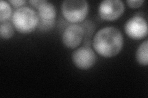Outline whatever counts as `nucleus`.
Listing matches in <instances>:
<instances>
[{
	"instance_id": "2",
	"label": "nucleus",
	"mask_w": 148,
	"mask_h": 98,
	"mask_svg": "<svg viewBox=\"0 0 148 98\" xmlns=\"http://www.w3.org/2000/svg\"><path fill=\"white\" fill-rule=\"evenodd\" d=\"M12 22L17 31L21 33H29L38 26L39 17L34 9L22 6L13 12Z\"/></svg>"
},
{
	"instance_id": "8",
	"label": "nucleus",
	"mask_w": 148,
	"mask_h": 98,
	"mask_svg": "<svg viewBox=\"0 0 148 98\" xmlns=\"http://www.w3.org/2000/svg\"><path fill=\"white\" fill-rule=\"evenodd\" d=\"M36 12L39 17V21H55L56 10L53 4L47 1L37 8Z\"/></svg>"
},
{
	"instance_id": "13",
	"label": "nucleus",
	"mask_w": 148,
	"mask_h": 98,
	"mask_svg": "<svg viewBox=\"0 0 148 98\" xmlns=\"http://www.w3.org/2000/svg\"><path fill=\"white\" fill-rule=\"evenodd\" d=\"M144 1V0H127V3L130 7L135 8L141 6Z\"/></svg>"
},
{
	"instance_id": "6",
	"label": "nucleus",
	"mask_w": 148,
	"mask_h": 98,
	"mask_svg": "<svg viewBox=\"0 0 148 98\" xmlns=\"http://www.w3.org/2000/svg\"><path fill=\"white\" fill-rule=\"evenodd\" d=\"M125 30L127 34L131 38L140 39L147 34V22L142 17L135 16L126 22Z\"/></svg>"
},
{
	"instance_id": "14",
	"label": "nucleus",
	"mask_w": 148,
	"mask_h": 98,
	"mask_svg": "<svg viewBox=\"0 0 148 98\" xmlns=\"http://www.w3.org/2000/svg\"><path fill=\"white\" fill-rule=\"evenodd\" d=\"M8 3H11L14 7L19 8L21 6L24 5L26 3V1H24V0H9Z\"/></svg>"
},
{
	"instance_id": "9",
	"label": "nucleus",
	"mask_w": 148,
	"mask_h": 98,
	"mask_svg": "<svg viewBox=\"0 0 148 98\" xmlns=\"http://www.w3.org/2000/svg\"><path fill=\"white\" fill-rule=\"evenodd\" d=\"M147 41H145L139 46L136 53V59L139 64L143 66H147L148 63L147 56Z\"/></svg>"
},
{
	"instance_id": "11",
	"label": "nucleus",
	"mask_w": 148,
	"mask_h": 98,
	"mask_svg": "<svg viewBox=\"0 0 148 98\" xmlns=\"http://www.w3.org/2000/svg\"><path fill=\"white\" fill-rule=\"evenodd\" d=\"M12 9L7 1H0V22L7 21L11 16Z\"/></svg>"
},
{
	"instance_id": "10",
	"label": "nucleus",
	"mask_w": 148,
	"mask_h": 98,
	"mask_svg": "<svg viewBox=\"0 0 148 98\" xmlns=\"http://www.w3.org/2000/svg\"><path fill=\"white\" fill-rule=\"evenodd\" d=\"M14 34V28L11 23L8 21L1 22L0 25V36L2 38L9 39Z\"/></svg>"
},
{
	"instance_id": "5",
	"label": "nucleus",
	"mask_w": 148,
	"mask_h": 98,
	"mask_svg": "<svg viewBox=\"0 0 148 98\" xmlns=\"http://www.w3.org/2000/svg\"><path fill=\"white\" fill-rule=\"evenodd\" d=\"M97 57L94 51L90 47H82L73 51L72 59L73 64L81 69H88L95 64Z\"/></svg>"
},
{
	"instance_id": "1",
	"label": "nucleus",
	"mask_w": 148,
	"mask_h": 98,
	"mask_svg": "<svg viewBox=\"0 0 148 98\" xmlns=\"http://www.w3.org/2000/svg\"><path fill=\"white\" fill-rule=\"evenodd\" d=\"M123 43L122 34L113 26L104 27L96 32L92 40L96 52L104 57H112L121 50Z\"/></svg>"
},
{
	"instance_id": "15",
	"label": "nucleus",
	"mask_w": 148,
	"mask_h": 98,
	"mask_svg": "<svg viewBox=\"0 0 148 98\" xmlns=\"http://www.w3.org/2000/svg\"><path fill=\"white\" fill-rule=\"evenodd\" d=\"M45 0H31L29 1V3L31 4L32 6L36 7V9L38 8L40 6H41L44 2Z\"/></svg>"
},
{
	"instance_id": "7",
	"label": "nucleus",
	"mask_w": 148,
	"mask_h": 98,
	"mask_svg": "<svg viewBox=\"0 0 148 98\" xmlns=\"http://www.w3.org/2000/svg\"><path fill=\"white\" fill-rule=\"evenodd\" d=\"M84 36V29L77 24L69 25L62 33L64 44L68 48L74 49L79 45Z\"/></svg>"
},
{
	"instance_id": "3",
	"label": "nucleus",
	"mask_w": 148,
	"mask_h": 98,
	"mask_svg": "<svg viewBox=\"0 0 148 98\" xmlns=\"http://www.w3.org/2000/svg\"><path fill=\"white\" fill-rule=\"evenodd\" d=\"M63 16L72 23L82 22L88 12V4L85 0H66L62 2Z\"/></svg>"
},
{
	"instance_id": "12",
	"label": "nucleus",
	"mask_w": 148,
	"mask_h": 98,
	"mask_svg": "<svg viewBox=\"0 0 148 98\" xmlns=\"http://www.w3.org/2000/svg\"><path fill=\"white\" fill-rule=\"evenodd\" d=\"M55 21H39L38 28L42 31H47L49 30L52 29L53 27L54 26Z\"/></svg>"
},
{
	"instance_id": "4",
	"label": "nucleus",
	"mask_w": 148,
	"mask_h": 98,
	"mask_svg": "<svg viewBox=\"0 0 148 98\" xmlns=\"http://www.w3.org/2000/svg\"><path fill=\"white\" fill-rule=\"evenodd\" d=\"M125 6L120 0H104L99 6V14L106 20L117 19L124 12Z\"/></svg>"
}]
</instances>
